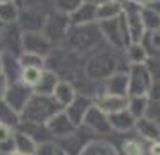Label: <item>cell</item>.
<instances>
[{
    "label": "cell",
    "instance_id": "obj_1",
    "mask_svg": "<svg viewBox=\"0 0 160 155\" xmlns=\"http://www.w3.org/2000/svg\"><path fill=\"white\" fill-rule=\"evenodd\" d=\"M58 101L54 99H49L47 96H40L38 94L36 97H32L31 101H27L25 105V112L23 116L27 117L29 123H42L47 117L51 116H56V110H58Z\"/></svg>",
    "mask_w": 160,
    "mask_h": 155
},
{
    "label": "cell",
    "instance_id": "obj_2",
    "mask_svg": "<svg viewBox=\"0 0 160 155\" xmlns=\"http://www.w3.org/2000/svg\"><path fill=\"white\" fill-rule=\"evenodd\" d=\"M65 38H67V44H70L76 51H81V42H85V51H87V47L94 45L99 40V33H97V29L90 27V25L72 27V29L67 31Z\"/></svg>",
    "mask_w": 160,
    "mask_h": 155
},
{
    "label": "cell",
    "instance_id": "obj_3",
    "mask_svg": "<svg viewBox=\"0 0 160 155\" xmlns=\"http://www.w3.org/2000/svg\"><path fill=\"white\" fill-rule=\"evenodd\" d=\"M151 74L148 72L144 65H133V72H131V94L135 97H140L148 89H151Z\"/></svg>",
    "mask_w": 160,
    "mask_h": 155
},
{
    "label": "cell",
    "instance_id": "obj_4",
    "mask_svg": "<svg viewBox=\"0 0 160 155\" xmlns=\"http://www.w3.org/2000/svg\"><path fill=\"white\" fill-rule=\"evenodd\" d=\"M128 105V99L121 94H102L99 99H97V108L102 112H110V114H115V112H121L126 108Z\"/></svg>",
    "mask_w": 160,
    "mask_h": 155
},
{
    "label": "cell",
    "instance_id": "obj_5",
    "mask_svg": "<svg viewBox=\"0 0 160 155\" xmlns=\"http://www.w3.org/2000/svg\"><path fill=\"white\" fill-rule=\"evenodd\" d=\"M126 25H128V33L131 34V42L138 44L142 36H144V22H142V15L137 9H130L126 15Z\"/></svg>",
    "mask_w": 160,
    "mask_h": 155
},
{
    "label": "cell",
    "instance_id": "obj_6",
    "mask_svg": "<svg viewBox=\"0 0 160 155\" xmlns=\"http://www.w3.org/2000/svg\"><path fill=\"white\" fill-rule=\"evenodd\" d=\"M23 47H25L27 52H32V54H38V56H40V52L47 54V52L51 51L47 36L40 34V33H27L23 36Z\"/></svg>",
    "mask_w": 160,
    "mask_h": 155
},
{
    "label": "cell",
    "instance_id": "obj_7",
    "mask_svg": "<svg viewBox=\"0 0 160 155\" xmlns=\"http://www.w3.org/2000/svg\"><path fill=\"white\" fill-rule=\"evenodd\" d=\"M49 126H51V133L58 135V137H68V135H72V130H74V125L70 123L68 116H65V114L52 116L51 121H49Z\"/></svg>",
    "mask_w": 160,
    "mask_h": 155
},
{
    "label": "cell",
    "instance_id": "obj_8",
    "mask_svg": "<svg viewBox=\"0 0 160 155\" xmlns=\"http://www.w3.org/2000/svg\"><path fill=\"white\" fill-rule=\"evenodd\" d=\"M85 123L90 128L97 130L99 133H106L112 128L110 121H106V117L102 116V110H99V108H88L87 116H85Z\"/></svg>",
    "mask_w": 160,
    "mask_h": 155
},
{
    "label": "cell",
    "instance_id": "obj_9",
    "mask_svg": "<svg viewBox=\"0 0 160 155\" xmlns=\"http://www.w3.org/2000/svg\"><path fill=\"white\" fill-rule=\"evenodd\" d=\"M88 106H90V101L87 97H78V99H74L72 103L68 105L67 116H68V119L72 121L74 125H78V123H81V119L87 116Z\"/></svg>",
    "mask_w": 160,
    "mask_h": 155
},
{
    "label": "cell",
    "instance_id": "obj_10",
    "mask_svg": "<svg viewBox=\"0 0 160 155\" xmlns=\"http://www.w3.org/2000/svg\"><path fill=\"white\" fill-rule=\"evenodd\" d=\"M95 16H97V6L87 2V4H81L79 8L74 11L72 22L74 23H88V22H92Z\"/></svg>",
    "mask_w": 160,
    "mask_h": 155
},
{
    "label": "cell",
    "instance_id": "obj_11",
    "mask_svg": "<svg viewBox=\"0 0 160 155\" xmlns=\"http://www.w3.org/2000/svg\"><path fill=\"white\" fill-rule=\"evenodd\" d=\"M58 87V78L54 72H43L42 74V80L38 81L36 87V94L40 96H51L54 94V90Z\"/></svg>",
    "mask_w": 160,
    "mask_h": 155
},
{
    "label": "cell",
    "instance_id": "obj_12",
    "mask_svg": "<svg viewBox=\"0 0 160 155\" xmlns=\"http://www.w3.org/2000/svg\"><path fill=\"white\" fill-rule=\"evenodd\" d=\"M110 125L115 130H130L131 126L135 125V117L131 116L130 112L126 114L124 110H121V112H115V114L110 116Z\"/></svg>",
    "mask_w": 160,
    "mask_h": 155
},
{
    "label": "cell",
    "instance_id": "obj_13",
    "mask_svg": "<svg viewBox=\"0 0 160 155\" xmlns=\"http://www.w3.org/2000/svg\"><path fill=\"white\" fill-rule=\"evenodd\" d=\"M119 13H121V4L108 0V2H102L97 6V16L95 18L101 22H106V20H112L113 16H117Z\"/></svg>",
    "mask_w": 160,
    "mask_h": 155
},
{
    "label": "cell",
    "instance_id": "obj_14",
    "mask_svg": "<svg viewBox=\"0 0 160 155\" xmlns=\"http://www.w3.org/2000/svg\"><path fill=\"white\" fill-rule=\"evenodd\" d=\"M20 20H22L20 23H22L23 29L31 31V33H36V31L42 27V23H43V22H36V20H43V18H42V15H40L38 11H34V9H29V11L22 13Z\"/></svg>",
    "mask_w": 160,
    "mask_h": 155
},
{
    "label": "cell",
    "instance_id": "obj_15",
    "mask_svg": "<svg viewBox=\"0 0 160 155\" xmlns=\"http://www.w3.org/2000/svg\"><path fill=\"white\" fill-rule=\"evenodd\" d=\"M54 97L59 103V106H68L74 101V89L68 83H58V87L54 90Z\"/></svg>",
    "mask_w": 160,
    "mask_h": 155
},
{
    "label": "cell",
    "instance_id": "obj_16",
    "mask_svg": "<svg viewBox=\"0 0 160 155\" xmlns=\"http://www.w3.org/2000/svg\"><path fill=\"white\" fill-rule=\"evenodd\" d=\"M138 132L142 133L148 139H157L160 135V130L155 121H149V119H140L138 121Z\"/></svg>",
    "mask_w": 160,
    "mask_h": 155
},
{
    "label": "cell",
    "instance_id": "obj_17",
    "mask_svg": "<svg viewBox=\"0 0 160 155\" xmlns=\"http://www.w3.org/2000/svg\"><path fill=\"white\" fill-rule=\"evenodd\" d=\"M15 142H16V150L20 153H31L34 150V141L29 133H16Z\"/></svg>",
    "mask_w": 160,
    "mask_h": 155
},
{
    "label": "cell",
    "instance_id": "obj_18",
    "mask_svg": "<svg viewBox=\"0 0 160 155\" xmlns=\"http://www.w3.org/2000/svg\"><path fill=\"white\" fill-rule=\"evenodd\" d=\"M81 155H115V152L106 142H92L90 146H87L83 150Z\"/></svg>",
    "mask_w": 160,
    "mask_h": 155
},
{
    "label": "cell",
    "instance_id": "obj_19",
    "mask_svg": "<svg viewBox=\"0 0 160 155\" xmlns=\"http://www.w3.org/2000/svg\"><path fill=\"white\" fill-rule=\"evenodd\" d=\"M128 76H124V74H119V76H112L110 78V94H121L122 96L124 92H126V87H128Z\"/></svg>",
    "mask_w": 160,
    "mask_h": 155
},
{
    "label": "cell",
    "instance_id": "obj_20",
    "mask_svg": "<svg viewBox=\"0 0 160 155\" xmlns=\"http://www.w3.org/2000/svg\"><path fill=\"white\" fill-rule=\"evenodd\" d=\"M42 70L38 67H25L22 72V81L25 85H38V81L42 80Z\"/></svg>",
    "mask_w": 160,
    "mask_h": 155
},
{
    "label": "cell",
    "instance_id": "obj_21",
    "mask_svg": "<svg viewBox=\"0 0 160 155\" xmlns=\"http://www.w3.org/2000/svg\"><path fill=\"white\" fill-rule=\"evenodd\" d=\"M128 56H130V61L133 63V65H142L144 63V59L148 58V54H146L144 47L138 44H133L128 49Z\"/></svg>",
    "mask_w": 160,
    "mask_h": 155
},
{
    "label": "cell",
    "instance_id": "obj_22",
    "mask_svg": "<svg viewBox=\"0 0 160 155\" xmlns=\"http://www.w3.org/2000/svg\"><path fill=\"white\" fill-rule=\"evenodd\" d=\"M16 116H15V108L9 106L6 103H0V123L2 125H16Z\"/></svg>",
    "mask_w": 160,
    "mask_h": 155
},
{
    "label": "cell",
    "instance_id": "obj_23",
    "mask_svg": "<svg viewBox=\"0 0 160 155\" xmlns=\"http://www.w3.org/2000/svg\"><path fill=\"white\" fill-rule=\"evenodd\" d=\"M16 18V6L9 0V2H2L0 4V20L2 22H11Z\"/></svg>",
    "mask_w": 160,
    "mask_h": 155
},
{
    "label": "cell",
    "instance_id": "obj_24",
    "mask_svg": "<svg viewBox=\"0 0 160 155\" xmlns=\"http://www.w3.org/2000/svg\"><path fill=\"white\" fill-rule=\"evenodd\" d=\"M83 0H54V6L58 9L59 13H74L76 9L81 6Z\"/></svg>",
    "mask_w": 160,
    "mask_h": 155
},
{
    "label": "cell",
    "instance_id": "obj_25",
    "mask_svg": "<svg viewBox=\"0 0 160 155\" xmlns=\"http://www.w3.org/2000/svg\"><path fill=\"white\" fill-rule=\"evenodd\" d=\"M146 110V99L144 97H133L131 101V108H130V114L133 117H140Z\"/></svg>",
    "mask_w": 160,
    "mask_h": 155
},
{
    "label": "cell",
    "instance_id": "obj_26",
    "mask_svg": "<svg viewBox=\"0 0 160 155\" xmlns=\"http://www.w3.org/2000/svg\"><path fill=\"white\" fill-rule=\"evenodd\" d=\"M38 63L42 65L43 63V58L38 56V54H32V52H25L22 56V65L23 67H38ZM40 69V67H38Z\"/></svg>",
    "mask_w": 160,
    "mask_h": 155
},
{
    "label": "cell",
    "instance_id": "obj_27",
    "mask_svg": "<svg viewBox=\"0 0 160 155\" xmlns=\"http://www.w3.org/2000/svg\"><path fill=\"white\" fill-rule=\"evenodd\" d=\"M124 152H126V155H142V148L135 141H128L124 144Z\"/></svg>",
    "mask_w": 160,
    "mask_h": 155
},
{
    "label": "cell",
    "instance_id": "obj_28",
    "mask_svg": "<svg viewBox=\"0 0 160 155\" xmlns=\"http://www.w3.org/2000/svg\"><path fill=\"white\" fill-rule=\"evenodd\" d=\"M149 40H151V44L155 45V49L160 51V27L158 29H153L151 33H149Z\"/></svg>",
    "mask_w": 160,
    "mask_h": 155
},
{
    "label": "cell",
    "instance_id": "obj_29",
    "mask_svg": "<svg viewBox=\"0 0 160 155\" xmlns=\"http://www.w3.org/2000/svg\"><path fill=\"white\" fill-rule=\"evenodd\" d=\"M9 135H11V132H9V126L0 123V144H2V142H9V139H11Z\"/></svg>",
    "mask_w": 160,
    "mask_h": 155
},
{
    "label": "cell",
    "instance_id": "obj_30",
    "mask_svg": "<svg viewBox=\"0 0 160 155\" xmlns=\"http://www.w3.org/2000/svg\"><path fill=\"white\" fill-rule=\"evenodd\" d=\"M38 155H56V150L51 144H43V146L38 150Z\"/></svg>",
    "mask_w": 160,
    "mask_h": 155
},
{
    "label": "cell",
    "instance_id": "obj_31",
    "mask_svg": "<svg viewBox=\"0 0 160 155\" xmlns=\"http://www.w3.org/2000/svg\"><path fill=\"white\" fill-rule=\"evenodd\" d=\"M151 99H155V101H160V83H155V85H151Z\"/></svg>",
    "mask_w": 160,
    "mask_h": 155
},
{
    "label": "cell",
    "instance_id": "obj_32",
    "mask_svg": "<svg viewBox=\"0 0 160 155\" xmlns=\"http://www.w3.org/2000/svg\"><path fill=\"white\" fill-rule=\"evenodd\" d=\"M149 155H160V142H153L149 146Z\"/></svg>",
    "mask_w": 160,
    "mask_h": 155
},
{
    "label": "cell",
    "instance_id": "obj_33",
    "mask_svg": "<svg viewBox=\"0 0 160 155\" xmlns=\"http://www.w3.org/2000/svg\"><path fill=\"white\" fill-rule=\"evenodd\" d=\"M4 92H8V85H6L4 76H0V97L4 96Z\"/></svg>",
    "mask_w": 160,
    "mask_h": 155
},
{
    "label": "cell",
    "instance_id": "obj_34",
    "mask_svg": "<svg viewBox=\"0 0 160 155\" xmlns=\"http://www.w3.org/2000/svg\"><path fill=\"white\" fill-rule=\"evenodd\" d=\"M131 2H135V4H140V6H151V4L158 2V0H131Z\"/></svg>",
    "mask_w": 160,
    "mask_h": 155
},
{
    "label": "cell",
    "instance_id": "obj_35",
    "mask_svg": "<svg viewBox=\"0 0 160 155\" xmlns=\"http://www.w3.org/2000/svg\"><path fill=\"white\" fill-rule=\"evenodd\" d=\"M87 2H90V4H95V2H97V6H99V4H102V2H108V0H87Z\"/></svg>",
    "mask_w": 160,
    "mask_h": 155
},
{
    "label": "cell",
    "instance_id": "obj_36",
    "mask_svg": "<svg viewBox=\"0 0 160 155\" xmlns=\"http://www.w3.org/2000/svg\"><path fill=\"white\" fill-rule=\"evenodd\" d=\"M0 2H9V0H0Z\"/></svg>",
    "mask_w": 160,
    "mask_h": 155
},
{
    "label": "cell",
    "instance_id": "obj_37",
    "mask_svg": "<svg viewBox=\"0 0 160 155\" xmlns=\"http://www.w3.org/2000/svg\"><path fill=\"white\" fill-rule=\"evenodd\" d=\"M23 155H29V153H23Z\"/></svg>",
    "mask_w": 160,
    "mask_h": 155
},
{
    "label": "cell",
    "instance_id": "obj_38",
    "mask_svg": "<svg viewBox=\"0 0 160 155\" xmlns=\"http://www.w3.org/2000/svg\"><path fill=\"white\" fill-rule=\"evenodd\" d=\"M59 155H65V153H59Z\"/></svg>",
    "mask_w": 160,
    "mask_h": 155
}]
</instances>
